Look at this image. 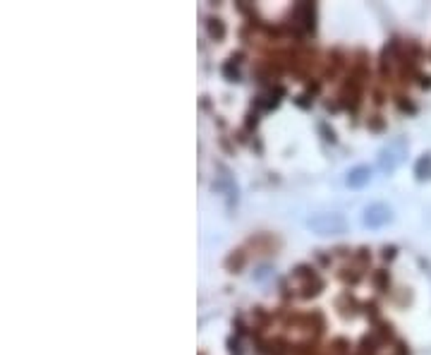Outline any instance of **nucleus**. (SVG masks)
Instances as JSON below:
<instances>
[{"mask_svg": "<svg viewBox=\"0 0 431 355\" xmlns=\"http://www.w3.org/2000/svg\"><path fill=\"white\" fill-rule=\"evenodd\" d=\"M311 230L316 235H340L348 230V221H345L343 214H335V211H326V214H314L309 221H307Z\"/></svg>", "mask_w": 431, "mask_h": 355, "instance_id": "1", "label": "nucleus"}, {"mask_svg": "<svg viewBox=\"0 0 431 355\" xmlns=\"http://www.w3.org/2000/svg\"><path fill=\"white\" fill-rule=\"evenodd\" d=\"M393 221V209L386 204H369L362 214V224L366 228H384Z\"/></svg>", "mask_w": 431, "mask_h": 355, "instance_id": "3", "label": "nucleus"}, {"mask_svg": "<svg viewBox=\"0 0 431 355\" xmlns=\"http://www.w3.org/2000/svg\"><path fill=\"white\" fill-rule=\"evenodd\" d=\"M369 180H371V169H369V166H355V169H350L348 178H345V185L360 190V187L369 185Z\"/></svg>", "mask_w": 431, "mask_h": 355, "instance_id": "4", "label": "nucleus"}, {"mask_svg": "<svg viewBox=\"0 0 431 355\" xmlns=\"http://www.w3.org/2000/svg\"><path fill=\"white\" fill-rule=\"evenodd\" d=\"M405 156H408V142H405L403 137H398V140L388 142V144L379 151V169L384 171V173H393L405 161Z\"/></svg>", "mask_w": 431, "mask_h": 355, "instance_id": "2", "label": "nucleus"}, {"mask_svg": "<svg viewBox=\"0 0 431 355\" xmlns=\"http://www.w3.org/2000/svg\"><path fill=\"white\" fill-rule=\"evenodd\" d=\"M415 178L419 182L431 180V154H422L417 159V164H415Z\"/></svg>", "mask_w": 431, "mask_h": 355, "instance_id": "5", "label": "nucleus"}]
</instances>
